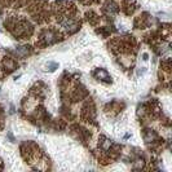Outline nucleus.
<instances>
[{"instance_id": "f257e3e1", "label": "nucleus", "mask_w": 172, "mask_h": 172, "mask_svg": "<svg viewBox=\"0 0 172 172\" xmlns=\"http://www.w3.org/2000/svg\"><path fill=\"white\" fill-rule=\"evenodd\" d=\"M57 40H60L58 34L55 32L53 30H44V31L42 32V35H40V43H42L43 45L53 44V43H56Z\"/></svg>"}, {"instance_id": "20e7f679", "label": "nucleus", "mask_w": 172, "mask_h": 172, "mask_svg": "<svg viewBox=\"0 0 172 172\" xmlns=\"http://www.w3.org/2000/svg\"><path fill=\"white\" fill-rule=\"evenodd\" d=\"M97 76H98V78H102L104 79V80H107L109 82L110 80V76L107 75V73L105 70H102V69H100V70H97Z\"/></svg>"}, {"instance_id": "7ed1b4c3", "label": "nucleus", "mask_w": 172, "mask_h": 172, "mask_svg": "<svg viewBox=\"0 0 172 172\" xmlns=\"http://www.w3.org/2000/svg\"><path fill=\"white\" fill-rule=\"evenodd\" d=\"M30 53V47H27V45H25V47H18L16 49V55L20 56V57H25V56H27Z\"/></svg>"}, {"instance_id": "f03ea898", "label": "nucleus", "mask_w": 172, "mask_h": 172, "mask_svg": "<svg viewBox=\"0 0 172 172\" xmlns=\"http://www.w3.org/2000/svg\"><path fill=\"white\" fill-rule=\"evenodd\" d=\"M105 11H107V13L111 16V14L117 13L118 12V5L117 4H114L113 1H107L106 5H105Z\"/></svg>"}]
</instances>
